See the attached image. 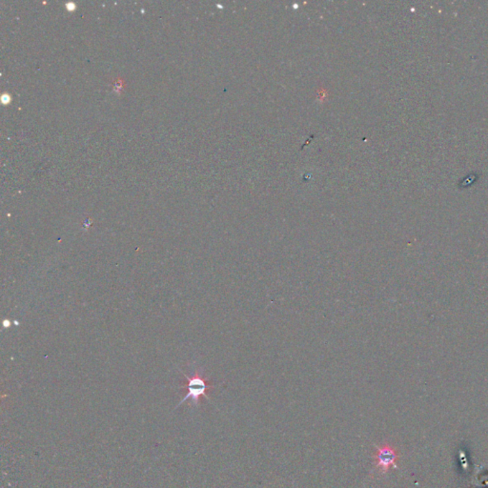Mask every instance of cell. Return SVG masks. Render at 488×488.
<instances>
[{"label": "cell", "instance_id": "cell-1", "mask_svg": "<svg viewBox=\"0 0 488 488\" xmlns=\"http://www.w3.org/2000/svg\"><path fill=\"white\" fill-rule=\"evenodd\" d=\"M183 376L186 378L187 383L183 385L182 387L186 389L187 394L185 395L184 398L180 401L177 408H179L180 406H182V404L187 400H191L192 404H194V406H198L200 399H202V397L209 399L208 398L207 391L213 388L214 386L211 385L210 383L206 381V378L203 377L202 371L195 370L194 375L191 376V377L184 373H183Z\"/></svg>", "mask_w": 488, "mask_h": 488}, {"label": "cell", "instance_id": "cell-2", "mask_svg": "<svg viewBox=\"0 0 488 488\" xmlns=\"http://www.w3.org/2000/svg\"><path fill=\"white\" fill-rule=\"evenodd\" d=\"M376 453L374 455L376 469L381 474H386L391 467L398 469L397 461L399 459V454L397 450L390 444H385L383 446H376Z\"/></svg>", "mask_w": 488, "mask_h": 488}]
</instances>
